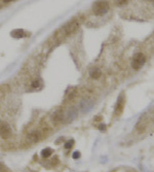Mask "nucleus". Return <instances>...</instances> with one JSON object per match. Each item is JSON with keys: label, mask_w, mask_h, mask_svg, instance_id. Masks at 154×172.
I'll return each instance as SVG.
<instances>
[{"label": "nucleus", "mask_w": 154, "mask_h": 172, "mask_svg": "<svg viewBox=\"0 0 154 172\" xmlns=\"http://www.w3.org/2000/svg\"><path fill=\"white\" fill-rule=\"evenodd\" d=\"M73 144H74V141H73V140H69V141L66 143L65 147H66V149H70L72 147H73Z\"/></svg>", "instance_id": "10"}, {"label": "nucleus", "mask_w": 154, "mask_h": 172, "mask_svg": "<svg viewBox=\"0 0 154 172\" xmlns=\"http://www.w3.org/2000/svg\"><path fill=\"white\" fill-rule=\"evenodd\" d=\"M3 3H8V2H11V1H13V0H2Z\"/></svg>", "instance_id": "12"}, {"label": "nucleus", "mask_w": 154, "mask_h": 172, "mask_svg": "<svg viewBox=\"0 0 154 172\" xmlns=\"http://www.w3.org/2000/svg\"><path fill=\"white\" fill-rule=\"evenodd\" d=\"M40 86H41L40 80H35V82H32V87H33L34 89H38V88H40Z\"/></svg>", "instance_id": "9"}, {"label": "nucleus", "mask_w": 154, "mask_h": 172, "mask_svg": "<svg viewBox=\"0 0 154 172\" xmlns=\"http://www.w3.org/2000/svg\"><path fill=\"white\" fill-rule=\"evenodd\" d=\"M109 9V3L106 0H97L92 4V11L96 15H102Z\"/></svg>", "instance_id": "1"}, {"label": "nucleus", "mask_w": 154, "mask_h": 172, "mask_svg": "<svg viewBox=\"0 0 154 172\" xmlns=\"http://www.w3.org/2000/svg\"><path fill=\"white\" fill-rule=\"evenodd\" d=\"M124 103H125V101H124V99L123 98H119V100L117 101V103H116V107H115V113L117 114V116H119V114H121L123 111V108H124Z\"/></svg>", "instance_id": "5"}, {"label": "nucleus", "mask_w": 154, "mask_h": 172, "mask_svg": "<svg viewBox=\"0 0 154 172\" xmlns=\"http://www.w3.org/2000/svg\"><path fill=\"white\" fill-rule=\"evenodd\" d=\"M101 75H102V72H101L100 69H98V68H94L90 72V77L94 78V80H98V78H100Z\"/></svg>", "instance_id": "6"}, {"label": "nucleus", "mask_w": 154, "mask_h": 172, "mask_svg": "<svg viewBox=\"0 0 154 172\" xmlns=\"http://www.w3.org/2000/svg\"><path fill=\"white\" fill-rule=\"evenodd\" d=\"M51 120L54 124H61L64 120V112L62 109H56L51 116Z\"/></svg>", "instance_id": "4"}, {"label": "nucleus", "mask_w": 154, "mask_h": 172, "mask_svg": "<svg viewBox=\"0 0 154 172\" xmlns=\"http://www.w3.org/2000/svg\"><path fill=\"white\" fill-rule=\"evenodd\" d=\"M146 62V57L144 56L142 53H138L133 56V61H131V66L133 69H140Z\"/></svg>", "instance_id": "2"}, {"label": "nucleus", "mask_w": 154, "mask_h": 172, "mask_svg": "<svg viewBox=\"0 0 154 172\" xmlns=\"http://www.w3.org/2000/svg\"><path fill=\"white\" fill-rule=\"evenodd\" d=\"M52 154V151H51L50 149H43L42 152H41V156L43 158H48L50 157V155Z\"/></svg>", "instance_id": "7"}, {"label": "nucleus", "mask_w": 154, "mask_h": 172, "mask_svg": "<svg viewBox=\"0 0 154 172\" xmlns=\"http://www.w3.org/2000/svg\"><path fill=\"white\" fill-rule=\"evenodd\" d=\"M127 3V0H115V4L118 6H121V5H124Z\"/></svg>", "instance_id": "8"}, {"label": "nucleus", "mask_w": 154, "mask_h": 172, "mask_svg": "<svg viewBox=\"0 0 154 172\" xmlns=\"http://www.w3.org/2000/svg\"><path fill=\"white\" fill-rule=\"evenodd\" d=\"M79 156H80L79 153H74V154H73V158H74V159H78Z\"/></svg>", "instance_id": "11"}, {"label": "nucleus", "mask_w": 154, "mask_h": 172, "mask_svg": "<svg viewBox=\"0 0 154 172\" xmlns=\"http://www.w3.org/2000/svg\"><path fill=\"white\" fill-rule=\"evenodd\" d=\"M0 137L5 140L11 137V128L5 122H0Z\"/></svg>", "instance_id": "3"}]
</instances>
